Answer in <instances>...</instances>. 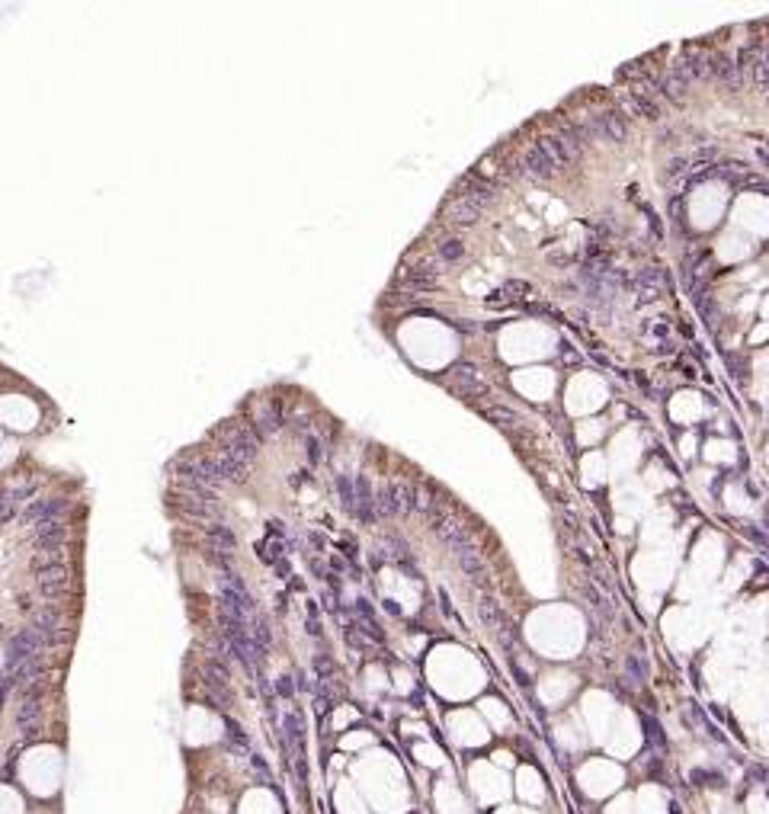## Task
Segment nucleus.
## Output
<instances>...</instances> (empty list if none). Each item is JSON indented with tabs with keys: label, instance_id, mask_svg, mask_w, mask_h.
Returning a JSON list of instances; mask_svg holds the SVG:
<instances>
[{
	"label": "nucleus",
	"instance_id": "1",
	"mask_svg": "<svg viewBox=\"0 0 769 814\" xmlns=\"http://www.w3.org/2000/svg\"><path fill=\"white\" fill-rule=\"evenodd\" d=\"M443 382L449 385V392L455 394V398L472 401V404L491 398V385H487L484 372H481L478 366H472V363H455L452 369H446Z\"/></svg>",
	"mask_w": 769,
	"mask_h": 814
},
{
	"label": "nucleus",
	"instance_id": "2",
	"mask_svg": "<svg viewBox=\"0 0 769 814\" xmlns=\"http://www.w3.org/2000/svg\"><path fill=\"white\" fill-rule=\"evenodd\" d=\"M378 517H404L411 510H417V487L404 484V481H392L375 494Z\"/></svg>",
	"mask_w": 769,
	"mask_h": 814
},
{
	"label": "nucleus",
	"instance_id": "3",
	"mask_svg": "<svg viewBox=\"0 0 769 814\" xmlns=\"http://www.w3.org/2000/svg\"><path fill=\"white\" fill-rule=\"evenodd\" d=\"M481 215H484V205L468 196H449V202L443 205V219L452 228H472L481 221Z\"/></svg>",
	"mask_w": 769,
	"mask_h": 814
},
{
	"label": "nucleus",
	"instance_id": "4",
	"mask_svg": "<svg viewBox=\"0 0 769 814\" xmlns=\"http://www.w3.org/2000/svg\"><path fill=\"white\" fill-rule=\"evenodd\" d=\"M631 285H635V305L645 308V305H654V302L664 295V285H667V279H664L661 269L647 266V269H641L638 276L631 279Z\"/></svg>",
	"mask_w": 769,
	"mask_h": 814
},
{
	"label": "nucleus",
	"instance_id": "5",
	"mask_svg": "<svg viewBox=\"0 0 769 814\" xmlns=\"http://www.w3.org/2000/svg\"><path fill=\"white\" fill-rule=\"evenodd\" d=\"M443 285V279L433 276V273H420V269H404L398 279H394V289L404 292V295H429Z\"/></svg>",
	"mask_w": 769,
	"mask_h": 814
},
{
	"label": "nucleus",
	"instance_id": "6",
	"mask_svg": "<svg viewBox=\"0 0 769 814\" xmlns=\"http://www.w3.org/2000/svg\"><path fill=\"white\" fill-rule=\"evenodd\" d=\"M519 174L523 176H532V180H552L555 174H558V167L552 164V157L542 151L538 145H532L529 151L519 157Z\"/></svg>",
	"mask_w": 769,
	"mask_h": 814
},
{
	"label": "nucleus",
	"instance_id": "7",
	"mask_svg": "<svg viewBox=\"0 0 769 814\" xmlns=\"http://www.w3.org/2000/svg\"><path fill=\"white\" fill-rule=\"evenodd\" d=\"M250 423H254L257 429V437H273V433H279L285 423V407L279 404V401H266V404L257 411L254 417H250Z\"/></svg>",
	"mask_w": 769,
	"mask_h": 814
},
{
	"label": "nucleus",
	"instance_id": "8",
	"mask_svg": "<svg viewBox=\"0 0 769 814\" xmlns=\"http://www.w3.org/2000/svg\"><path fill=\"white\" fill-rule=\"evenodd\" d=\"M680 67L686 77L692 80H709L711 77V51H702V49H692V45H686L683 49V58H680Z\"/></svg>",
	"mask_w": 769,
	"mask_h": 814
},
{
	"label": "nucleus",
	"instance_id": "9",
	"mask_svg": "<svg viewBox=\"0 0 769 814\" xmlns=\"http://www.w3.org/2000/svg\"><path fill=\"white\" fill-rule=\"evenodd\" d=\"M590 122H593L596 138L600 141H625L628 138V122H625L616 110H602L600 116H593Z\"/></svg>",
	"mask_w": 769,
	"mask_h": 814
},
{
	"label": "nucleus",
	"instance_id": "10",
	"mask_svg": "<svg viewBox=\"0 0 769 814\" xmlns=\"http://www.w3.org/2000/svg\"><path fill=\"white\" fill-rule=\"evenodd\" d=\"M32 690H30V696L22 699V705H20V712H16V728H20L22 735H32L39 728V715H42V690H36V680H32Z\"/></svg>",
	"mask_w": 769,
	"mask_h": 814
},
{
	"label": "nucleus",
	"instance_id": "11",
	"mask_svg": "<svg viewBox=\"0 0 769 814\" xmlns=\"http://www.w3.org/2000/svg\"><path fill=\"white\" fill-rule=\"evenodd\" d=\"M67 542V526L65 523H45L36 529V536H32V548L36 552H45V555H58V548Z\"/></svg>",
	"mask_w": 769,
	"mask_h": 814
},
{
	"label": "nucleus",
	"instance_id": "12",
	"mask_svg": "<svg viewBox=\"0 0 769 814\" xmlns=\"http://www.w3.org/2000/svg\"><path fill=\"white\" fill-rule=\"evenodd\" d=\"M67 510V500L65 497H49V500H36V503H30L26 507V519L30 523H39V526H45V523H55V519L61 517Z\"/></svg>",
	"mask_w": 769,
	"mask_h": 814
},
{
	"label": "nucleus",
	"instance_id": "13",
	"mask_svg": "<svg viewBox=\"0 0 769 814\" xmlns=\"http://www.w3.org/2000/svg\"><path fill=\"white\" fill-rule=\"evenodd\" d=\"M654 90L673 103H683V96L690 93V77H686L680 67H673V71H667L661 80H654Z\"/></svg>",
	"mask_w": 769,
	"mask_h": 814
},
{
	"label": "nucleus",
	"instance_id": "14",
	"mask_svg": "<svg viewBox=\"0 0 769 814\" xmlns=\"http://www.w3.org/2000/svg\"><path fill=\"white\" fill-rule=\"evenodd\" d=\"M625 103H628L631 112H635V116H641L645 122H657V119H661V103L654 100V96L647 93L645 87H635L628 96H625Z\"/></svg>",
	"mask_w": 769,
	"mask_h": 814
},
{
	"label": "nucleus",
	"instance_id": "15",
	"mask_svg": "<svg viewBox=\"0 0 769 814\" xmlns=\"http://www.w3.org/2000/svg\"><path fill=\"white\" fill-rule=\"evenodd\" d=\"M36 491V484H22V487H4L0 491V523H7L10 517H13V510L20 507L26 497Z\"/></svg>",
	"mask_w": 769,
	"mask_h": 814
},
{
	"label": "nucleus",
	"instance_id": "16",
	"mask_svg": "<svg viewBox=\"0 0 769 814\" xmlns=\"http://www.w3.org/2000/svg\"><path fill=\"white\" fill-rule=\"evenodd\" d=\"M433 254H436V260L443 263V266H452V263L465 260L468 247H465V240H462V238H446V240H439V244H436Z\"/></svg>",
	"mask_w": 769,
	"mask_h": 814
},
{
	"label": "nucleus",
	"instance_id": "17",
	"mask_svg": "<svg viewBox=\"0 0 769 814\" xmlns=\"http://www.w3.org/2000/svg\"><path fill=\"white\" fill-rule=\"evenodd\" d=\"M481 414H484L491 423H497L500 429L519 427V414H516L513 407H507V404H487V407H481Z\"/></svg>",
	"mask_w": 769,
	"mask_h": 814
},
{
	"label": "nucleus",
	"instance_id": "18",
	"mask_svg": "<svg viewBox=\"0 0 769 814\" xmlns=\"http://www.w3.org/2000/svg\"><path fill=\"white\" fill-rule=\"evenodd\" d=\"M209 545L231 552V548H234V532L228 529V526H221V523H212L209 526Z\"/></svg>",
	"mask_w": 769,
	"mask_h": 814
},
{
	"label": "nucleus",
	"instance_id": "19",
	"mask_svg": "<svg viewBox=\"0 0 769 814\" xmlns=\"http://www.w3.org/2000/svg\"><path fill=\"white\" fill-rule=\"evenodd\" d=\"M478 612H481V622H484V626H491V628H500V626H503V612L497 609V603H493L491 596H484V600H481V609H478Z\"/></svg>",
	"mask_w": 769,
	"mask_h": 814
},
{
	"label": "nucleus",
	"instance_id": "20",
	"mask_svg": "<svg viewBox=\"0 0 769 814\" xmlns=\"http://www.w3.org/2000/svg\"><path fill=\"white\" fill-rule=\"evenodd\" d=\"M692 167V160L686 157V154H676V157L667 160V167H664V180H680L683 174H690Z\"/></svg>",
	"mask_w": 769,
	"mask_h": 814
},
{
	"label": "nucleus",
	"instance_id": "21",
	"mask_svg": "<svg viewBox=\"0 0 769 814\" xmlns=\"http://www.w3.org/2000/svg\"><path fill=\"white\" fill-rule=\"evenodd\" d=\"M337 491H340V500H343V507H347L349 513H356V481H349V478H340V481H337Z\"/></svg>",
	"mask_w": 769,
	"mask_h": 814
},
{
	"label": "nucleus",
	"instance_id": "22",
	"mask_svg": "<svg viewBox=\"0 0 769 814\" xmlns=\"http://www.w3.org/2000/svg\"><path fill=\"white\" fill-rule=\"evenodd\" d=\"M503 289H507L510 295L516 298V305H519V302H526V298L532 295V285L526 283V279H507V283H503Z\"/></svg>",
	"mask_w": 769,
	"mask_h": 814
},
{
	"label": "nucleus",
	"instance_id": "23",
	"mask_svg": "<svg viewBox=\"0 0 769 814\" xmlns=\"http://www.w3.org/2000/svg\"><path fill=\"white\" fill-rule=\"evenodd\" d=\"M577 260H581V257L567 254V250H548V263H552V266H574Z\"/></svg>",
	"mask_w": 769,
	"mask_h": 814
},
{
	"label": "nucleus",
	"instance_id": "24",
	"mask_svg": "<svg viewBox=\"0 0 769 814\" xmlns=\"http://www.w3.org/2000/svg\"><path fill=\"white\" fill-rule=\"evenodd\" d=\"M641 209H645V215H647V219H651V231L657 234V238H661V234H664V228H661V219L654 215V209H651V205H641Z\"/></svg>",
	"mask_w": 769,
	"mask_h": 814
},
{
	"label": "nucleus",
	"instance_id": "25",
	"mask_svg": "<svg viewBox=\"0 0 769 814\" xmlns=\"http://www.w3.org/2000/svg\"><path fill=\"white\" fill-rule=\"evenodd\" d=\"M651 328H654V337H667L670 334L667 324H651Z\"/></svg>",
	"mask_w": 769,
	"mask_h": 814
}]
</instances>
